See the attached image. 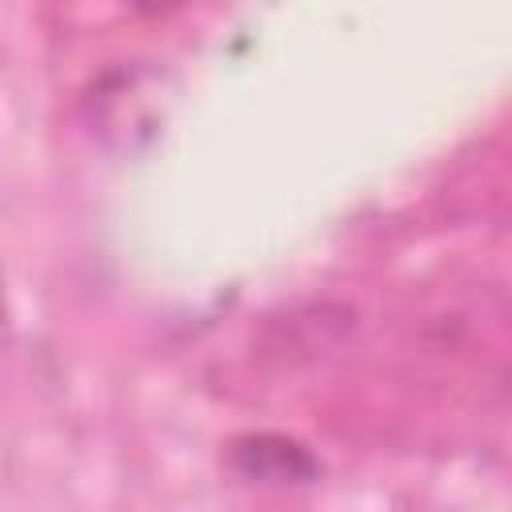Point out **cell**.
I'll list each match as a JSON object with an SVG mask.
<instances>
[{
    "label": "cell",
    "instance_id": "1",
    "mask_svg": "<svg viewBox=\"0 0 512 512\" xmlns=\"http://www.w3.org/2000/svg\"><path fill=\"white\" fill-rule=\"evenodd\" d=\"M224 468L260 488H312L324 476V460L288 432H244L224 448Z\"/></svg>",
    "mask_w": 512,
    "mask_h": 512
},
{
    "label": "cell",
    "instance_id": "2",
    "mask_svg": "<svg viewBox=\"0 0 512 512\" xmlns=\"http://www.w3.org/2000/svg\"><path fill=\"white\" fill-rule=\"evenodd\" d=\"M4 320H8V308H4V284H0V328H4Z\"/></svg>",
    "mask_w": 512,
    "mask_h": 512
}]
</instances>
